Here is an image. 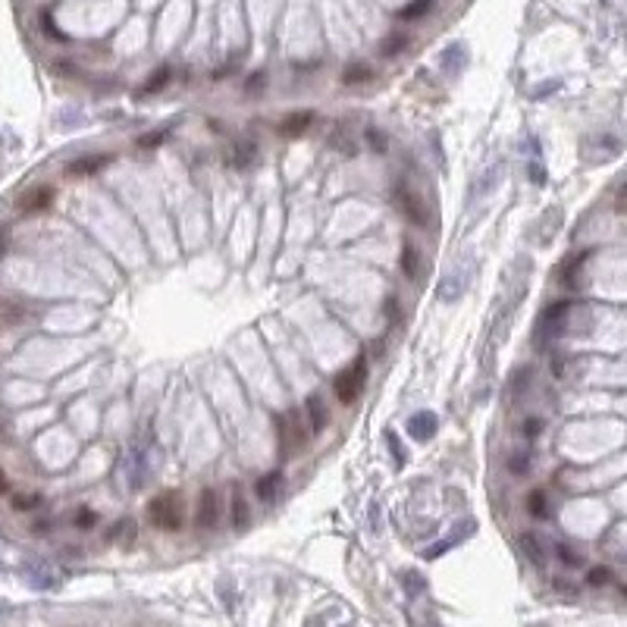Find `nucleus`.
Wrapping results in <instances>:
<instances>
[{
    "instance_id": "1",
    "label": "nucleus",
    "mask_w": 627,
    "mask_h": 627,
    "mask_svg": "<svg viewBox=\"0 0 627 627\" xmlns=\"http://www.w3.org/2000/svg\"><path fill=\"white\" fill-rule=\"evenodd\" d=\"M311 427H307L305 408H289L285 414H276V439H280V455L282 462H292L301 449L311 439Z\"/></svg>"
},
{
    "instance_id": "2",
    "label": "nucleus",
    "mask_w": 627,
    "mask_h": 627,
    "mask_svg": "<svg viewBox=\"0 0 627 627\" xmlns=\"http://www.w3.org/2000/svg\"><path fill=\"white\" fill-rule=\"evenodd\" d=\"M148 514H151V524L154 527L166 530V534H176L182 530L185 524V514H182V502L173 493H163V496H154L148 502Z\"/></svg>"
},
{
    "instance_id": "3",
    "label": "nucleus",
    "mask_w": 627,
    "mask_h": 627,
    "mask_svg": "<svg viewBox=\"0 0 627 627\" xmlns=\"http://www.w3.org/2000/svg\"><path fill=\"white\" fill-rule=\"evenodd\" d=\"M364 377H367V361L358 358L352 364L348 370H342V374L336 377V383H332V389H336V399L342 404H352L358 402L361 389H364Z\"/></svg>"
},
{
    "instance_id": "4",
    "label": "nucleus",
    "mask_w": 627,
    "mask_h": 627,
    "mask_svg": "<svg viewBox=\"0 0 627 627\" xmlns=\"http://www.w3.org/2000/svg\"><path fill=\"white\" fill-rule=\"evenodd\" d=\"M195 524H198V530H213L220 524V496H217V489H201V493H198Z\"/></svg>"
},
{
    "instance_id": "5",
    "label": "nucleus",
    "mask_w": 627,
    "mask_h": 627,
    "mask_svg": "<svg viewBox=\"0 0 627 627\" xmlns=\"http://www.w3.org/2000/svg\"><path fill=\"white\" fill-rule=\"evenodd\" d=\"M395 201H399V208H402V213L411 220V223H417V226H427L430 223V217H427V208H424V201L420 198H414L408 192L404 185H395Z\"/></svg>"
},
{
    "instance_id": "6",
    "label": "nucleus",
    "mask_w": 627,
    "mask_h": 627,
    "mask_svg": "<svg viewBox=\"0 0 627 627\" xmlns=\"http://www.w3.org/2000/svg\"><path fill=\"white\" fill-rule=\"evenodd\" d=\"M51 204H53V188L51 185H35L19 198V210L22 213H41V210L51 208Z\"/></svg>"
},
{
    "instance_id": "7",
    "label": "nucleus",
    "mask_w": 627,
    "mask_h": 627,
    "mask_svg": "<svg viewBox=\"0 0 627 627\" xmlns=\"http://www.w3.org/2000/svg\"><path fill=\"white\" fill-rule=\"evenodd\" d=\"M305 417H307V427H311V433H323L330 424V408L327 402H323V395H311V399L305 402Z\"/></svg>"
},
{
    "instance_id": "8",
    "label": "nucleus",
    "mask_w": 627,
    "mask_h": 627,
    "mask_svg": "<svg viewBox=\"0 0 627 627\" xmlns=\"http://www.w3.org/2000/svg\"><path fill=\"white\" fill-rule=\"evenodd\" d=\"M282 483H285V480H282L280 471L267 474V477H260L258 483H254V496H258L264 505H273L276 496H280V489H282Z\"/></svg>"
},
{
    "instance_id": "9",
    "label": "nucleus",
    "mask_w": 627,
    "mask_h": 627,
    "mask_svg": "<svg viewBox=\"0 0 627 627\" xmlns=\"http://www.w3.org/2000/svg\"><path fill=\"white\" fill-rule=\"evenodd\" d=\"M314 123V113H307V110H301V113H289L285 120H280V126H276V132L285 135V138H298L301 132H307V126Z\"/></svg>"
},
{
    "instance_id": "10",
    "label": "nucleus",
    "mask_w": 627,
    "mask_h": 627,
    "mask_svg": "<svg viewBox=\"0 0 627 627\" xmlns=\"http://www.w3.org/2000/svg\"><path fill=\"white\" fill-rule=\"evenodd\" d=\"M110 157L113 154H88V157H78V160H73L66 166L69 176H91V173H98L101 166L110 163Z\"/></svg>"
},
{
    "instance_id": "11",
    "label": "nucleus",
    "mask_w": 627,
    "mask_h": 627,
    "mask_svg": "<svg viewBox=\"0 0 627 627\" xmlns=\"http://www.w3.org/2000/svg\"><path fill=\"white\" fill-rule=\"evenodd\" d=\"M248 521H251V511H248V502H245V496H242V486L233 483V524H235V530H245Z\"/></svg>"
},
{
    "instance_id": "12",
    "label": "nucleus",
    "mask_w": 627,
    "mask_h": 627,
    "mask_svg": "<svg viewBox=\"0 0 627 627\" xmlns=\"http://www.w3.org/2000/svg\"><path fill=\"white\" fill-rule=\"evenodd\" d=\"M521 549H524V555H527L534 565H543L546 561V549H543V543H539V536H534L530 530H524L521 534Z\"/></svg>"
},
{
    "instance_id": "13",
    "label": "nucleus",
    "mask_w": 627,
    "mask_h": 627,
    "mask_svg": "<svg viewBox=\"0 0 627 627\" xmlns=\"http://www.w3.org/2000/svg\"><path fill=\"white\" fill-rule=\"evenodd\" d=\"M524 505H527L530 518H546V514H549V499H546L543 489H530L527 499H524Z\"/></svg>"
},
{
    "instance_id": "14",
    "label": "nucleus",
    "mask_w": 627,
    "mask_h": 627,
    "mask_svg": "<svg viewBox=\"0 0 627 627\" xmlns=\"http://www.w3.org/2000/svg\"><path fill=\"white\" fill-rule=\"evenodd\" d=\"M251 157H258V148H254L251 141H235V145L229 148V163L233 166H248Z\"/></svg>"
},
{
    "instance_id": "15",
    "label": "nucleus",
    "mask_w": 627,
    "mask_h": 627,
    "mask_svg": "<svg viewBox=\"0 0 627 627\" xmlns=\"http://www.w3.org/2000/svg\"><path fill=\"white\" fill-rule=\"evenodd\" d=\"M402 270L408 280H417L420 276V251L414 248V245H404L402 248Z\"/></svg>"
},
{
    "instance_id": "16",
    "label": "nucleus",
    "mask_w": 627,
    "mask_h": 627,
    "mask_svg": "<svg viewBox=\"0 0 627 627\" xmlns=\"http://www.w3.org/2000/svg\"><path fill=\"white\" fill-rule=\"evenodd\" d=\"M370 78H374V69L364 66V63H352V66L342 73L345 85H361V82H370Z\"/></svg>"
},
{
    "instance_id": "17",
    "label": "nucleus",
    "mask_w": 627,
    "mask_h": 627,
    "mask_svg": "<svg viewBox=\"0 0 627 627\" xmlns=\"http://www.w3.org/2000/svg\"><path fill=\"white\" fill-rule=\"evenodd\" d=\"M404 47H408V38H404V35H392L389 41L379 44V53H383V57H395V53L404 51Z\"/></svg>"
},
{
    "instance_id": "18",
    "label": "nucleus",
    "mask_w": 627,
    "mask_h": 627,
    "mask_svg": "<svg viewBox=\"0 0 627 627\" xmlns=\"http://www.w3.org/2000/svg\"><path fill=\"white\" fill-rule=\"evenodd\" d=\"M166 78H170V69L166 66H160L157 73H151V78H148V85L141 88V94H151V91H160L163 85H166Z\"/></svg>"
},
{
    "instance_id": "19",
    "label": "nucleus",
    "mask_w": 627,
    "mask_h": 627,
    "mask_svg": "<svg viewBox=\"0 0 627 627\" xmlns=\"http://www.w3.org/2000/svg\"><path fill=\"white\" fill-rule=\"evenodd\" d=\"M433 6V0H417V4H411V6H404L402 10V19H417V16H424L427 10Z\"/></svg>"
},
{
    "instance_id": "20",
    "label": "nucleus",
    "mask_w": 627,
    "mask_h": 627,
    "mask_svg": "<svg viewBox=\"0 0 627 627\" xmlns=\"http://www.w3.org/2000/svg\"><path fill=\"white\" fill-rule=\"evenodd\" d=\"M527 467H530V462H527V455H524V452H514V455L508 458V471L518 474V477H521V474H527Z\"/></svg>"
},
{
    "instance_id": "21",
    "label": "nucleus",
    "mask_w": 627,
    "mask_h": 627,
    "mask_svg": "<svg viewBox=\"0 0 627 627\" xmlns=\"http://www.w3.org/2000/svg\"><path fill=\"white\" fill-rule=\"evenodd\" d=\"M586 581H590V586H602V583L612 581V571L608 568H593L590 574H586Z\"/></svg>"
},
{
    "instance_id": "22",
    "label": "nucleus",
    "mask_w": 627,
    "mask_h": 627,
    "mask_svg": "<svg viewBox=\"0 0 627 627\" xmlns=\"http://www.w3.org/2000/svg\"><path fill=\"white\" fill-rule=\"evenodd\" d=\"M539 430H543V420H539V417H527V420H524V436H527V439H536Z\"/></svg>"
},
{
    "instance_id": "23",
    "label": "nucleus",
    "mask_w": 627,
    "mask_h": 627,
    "mask_svg": "<svg viewBox=\"0 0 627 627\" xmlns=\"http://www.w3.org/2000/svg\"><path fill=\"white\" fill-rule=\"evenodd\" d=\"M38 502H41L38 496H16V499H13V508H16V511H29V508H35Z\"/></svg>"
},
{
    "instance_id": "24",
    "label": "nucleus",
    "mask_w": 627,
    "mask_h": 627,
    "mask_svg": "<svg viewBox=\"0 0 627 627\" xmlns=\"http://www.w3.org/2000/svg\"><path fill=\"white\" fill-rule=\"evenodd\" d=\"M94 521H98V518H94V511H88V508H82V511L76 514V524H78V527H91Z\"/></svg>"
},
{
    "instance_id": "25",
    "label": "nucleus",
    "mask_w": 627,
    "mask_h": 627,
    "mask_svg": "<svg viewBox=\"0 0 627 627\" xmlns=\"http://www.w3.org/2000/svg\"><path fill=\"white\" fill-rule=\"evenodd\" d=\"M367 138H370V145H374V151H386V138H379L377 129H367Z\"/></svg>"
},
{
    "instance_id": "26",
    "label": "nucleus",
    "mask_w": 627,
    "mask_h": 627,
    "mask_svg": "<svg viewBox=\"0 0 627 627\" xmlns=\"http://www.w3.org/2000/svg\"><path fill=\"white\" fill-rule=\"evenodd\" d=\"M559 555H561V561H565V565H577V561H581L574 552L568 549V546H559Z\"/></svg>"
},
{
    "instance_id": "27",
    "label": "nucleus",
    "mask_w": 627,
    "mask_h": 627,
    "mask_svg": "<svg viewBox=\"0 0 627 627\" xmlns=\"http://www.w3.org/2000/svg\"><path fill=\"white\" fill-rule=\"evenodd\" d=\"M41 22H44V35H47V38H63V35H60V31H57V29H53V22H51V16H47V13L41 16Z\"/></svg>"
},
{
    "instance_id": "28",
    "label": "nucleus",
    "mask_w": 627,
    "mask_h": 627,
    "mask_svg": "<svg viewBox=\"0 0 627 627\" xmlns=\"http://www.w3.org/2000/svg\"><path fill=\"white\" fill-rule=\"evenodd\" d=\"M160 141H163V132H157V135H148V138H141V145L148 148V145H160Z\"/></svg>"
},
{
    "instance_id": "29",
    "label": "nucleus",
    "mask_w": 627,
    "mask_h": 627,
    "mask_svg": "<svg viewBox=\"0 0 627 627\" xmlns=\"http://www.w3.org/2000/svg\"><path fill=\"white\" fill-rule=\"evenodd\" d=\"M6 489V477H4V471H0V493Z\"/></svg>"
}]
</instances>
